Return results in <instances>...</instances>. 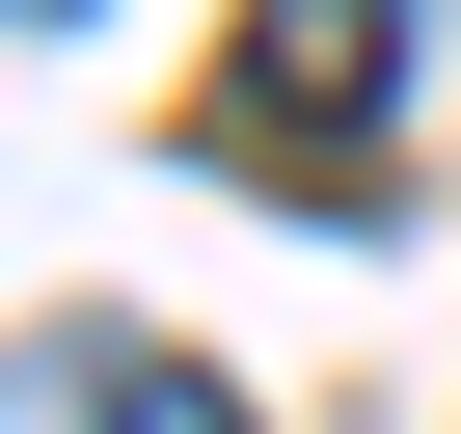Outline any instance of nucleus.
<instances>
[{"mask_svg":"<svg viewBox=\"0 0 461 434\" xmlns=\"http://www.w3.org/2000/svg\"><path fill=\"white\" fill-rule=\"evenodd\" d=\"M380 82H407V0H245V55H217V136H245V163H299V190H353Z\"/></svg>","mask_w":461,"mask_h":434,"instance_id":"obj_1","label":"nucleus"},{"mask_svg":"<svg viewBox=\"0 0 461 434\" xmlns=\"http://www.w3.org/2000/svg\"><path fill=\"white\" fill-rule=\"evenodd\" d=\"M82 434H245L217 380H163V353H82Z\"/></svg>","mask_w":461,"mask_h":434,"instance_id":"obj_2","label":"nucleus"}]
</instances>
